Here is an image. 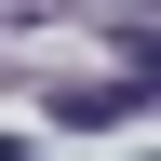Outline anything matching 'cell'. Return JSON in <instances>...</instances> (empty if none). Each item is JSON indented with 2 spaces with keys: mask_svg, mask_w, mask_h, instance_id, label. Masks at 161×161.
Instances as JSON below:
<instances>
[{
  "mask_svg": "<svg viewBox=\"0 0 161 161\" xmlns=\"http://www.w3.org/2000/svg\"><path fill=\"white\" fill-rule=\"evenodd\" d=\"M134 94H148V80H67L54 121H134Z\"/></svg>",
  "mask_w": 161,
  "mask_h": 161,
  "instance_id": "cell-1",
  "label": "cell"
},
{
  "mask_svg": "<svg viewBox=\"0 0 161 161\" xmlns=\"http://www.w3.org/2000/svg\"><path fill=\"white\" fill-rule=\"evenodd\" d=\"M0 161H40V148H27V134H0Z\"/></svg>",
  "mask_w": 161,
  "mask_h": 161,
  "instance_id": "cell-2",
  "label": "cell"
}]
</instances>
